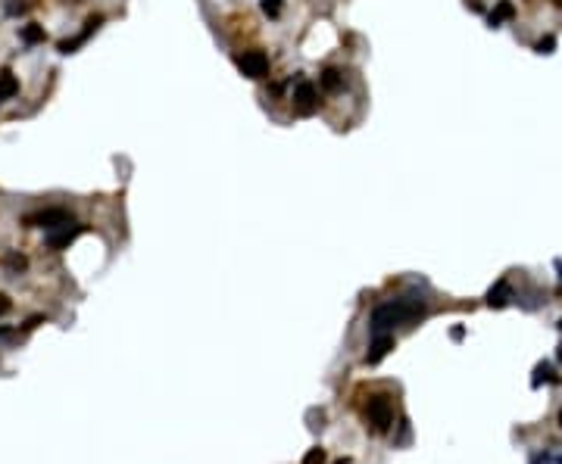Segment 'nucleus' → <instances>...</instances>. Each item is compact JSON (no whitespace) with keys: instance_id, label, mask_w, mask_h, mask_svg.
I'll return each instance as SVG.
<instances>
[{"instance_id":"f257e3e1","label":"nucleus","mask_w":562,"mask_h":464,"mask_svg":"<svg viewBox=\"0 0 562 464\" xmlns=\"http://www.w3.org/2000/svg\"><path fill=\"white\" fill-rule=\"evenodd\" d=\"M425 311V302L416 299V296H406V299H391V302H381L375 306L372 318H369V330L372 333H387L394 330L397 324H409L416 321Z\"/></svg>"},{"instance_id":"20e7f679","label":"nucleus","mask_w":562,"mask_h":464,"mask_svg":"<svg viewBox=\"0 0 562 464\" xmlns=\"http://www.w3.org/2000/svg\"><path fill=\"white\" fill-rule=\"evenodd\" d=\"M366 418H369V424L375 427V430L385 433L387 427L394 424V405L387 396H372L369 405H366Z\"/></svg>"},{"instance_id":"9d476101","label":"nucleus","mask_w":562,"mask_h":464,"mask_svg":"<svg viewBox=\"0 0 562 464\" xmlns=\"http://www.w3.org/2000/svg\"><path fill=\"white\" fill-rule=\"evenodd\" d=\"M516 16V6L513 0H500V4L491 10V16H487V22H491V28H500L503 22H509V19Z\"/></svg>"},{"instance_id":"a211bd4d","label":"nucleus","mask_w":562,"mask_h":464,"mask_svg":"<svg viewBox=\"0 0 562 464\" xmlns=\"http://www.w3.org/2000/svg\"><path fill=\"white\" fill-rule=\"evenodd\" d=\"M450 337H453V340H463V337H466V328H463V324H456V328L450 330Z\"/></svg>"},{"instance_id":"1a4fd4ad","label":"nucleus","mask_w":562,"mask_h":464,"mask_svg":"<svg viewBox=\"0 0 562 464\" xmlns=\"http://www.w3.org/2000/svg\"><path fill=\"white\" fill-rule=\"evenodd\" d=\"M319 88L325 91V94H341L344 91V75L337 69H322V75H319Z\"/></svg>"},{"instance_id":"f8f14e48","label":"nucleus","mask_w":562,"mask_h":464,"mask_svg":"<svg viewBox=\"0 0 562 464\" xmlns=\"http://www.w3.org/2000/svg\"><path fill=\"white\" fill-rule=\"evenodd\" d=\"M16 91H19V82L13 78V72H0V103L10 100Z\"/></svg>"},{"instance_id":"aec40b11","label":"nucleus","mask_w":562,"mask_h":464,"mask_svg":"<svg viewBox=\"0 0 562 464\" xmlns=\"http://www.w3.org/2000/svg\"><path fill=\"white\" fill-rule=\"evenodd\" d=\"M553 265H556V271H559V281H562V259H556V262H553Z\"/></svg>"},{"instance_id":"423d86ee","label":"nucleus","mask_w":562,"mask_h":464,"mask_svg":"<svg viewBox=\"0 0 562 464\" xmlns=\"http://www.w3.org/2000/svg\"><path fill=\"white\" fill-rule=\"evenodd\" d=\"M82 224H63V228H54V231H47V237H44V240H47V246H50V250H63V246H69L72 240H75V237L78 234H82Z\"/></svg>"},{"instance_id":"5701e85b","label":"nucleus","mask_w":562,"mask_h":464,"mask_svg":"<svg viewBox=\"0 0 562 464\" xmlns=\"http://www.w3.org/2000/svg\"><path fill=\"white\" fill-rule=\"evenodd\" d=\"M559 328H562V318H559Z\"/></svg>"},{"instance_id":"dca6fc26","label":"nucleus","mask_w":562,"mask_h":464,"mask_svg":"<svg viewBox=\"0 0 562 464\" xmlns=\"http://www.w3.org/2000/svg\"><path fill=\"white\" fill-rule=\"evenodd\" d=\"M537 53H553V50H556V38H553V34H547V38H540L537 41Z\"/></svg>"},{"instance_id":"2eb2a0df","label":"nucleus","mask_w":562,"mask_h":464,"mask_svg":"<svg viewBox=\"0 0 562 464\" xmlns=\"http://www.w3.org/2000/svg\"><path fill=\"white\" fill-rule=\"evenodd\" d=\"M304 464H325V449H309V452L304 455Z\"/></svg>"},{"instance_id":"f3484780","label":"nucleus","mask_w":562,"mask_h":464,"mask_svg":"<svg viewBox=\"0 0 562 464\" xmlns=\"http://www.w3.org/2000/svg\"><path fill=\"white\" fill-rule=\"evenodd\" d=\"M6 13H10V16H16V13H25V4H10V6H6Z\"/></svg>"},{"instance_id":"6ab92c4d","label":"nucleus","mask_w":562,"mask_h":464,"mask_svg":"<svg viewBox=\"0 0 562 464\" xmlns=\"http://www.w3.org/2000/svg\"><path fill=\"white\" fill-rule=\"evenodd\" d=\"M6 311H10V299H6V296L0 293V315H6Z\"/></svg>"},{"instance_id":"ddd939ff","label":"nucleus","mask_w":562,"mask_h":464,"mask_svg":"<svg viewBox=\"0 0 562 464\" xmlns=\"http://www.w3.org/2000/svg\"><path fill=\"white\" fill-rule=\"evenodd\" d=\"M23 41H25V44H38V41H44V28H41V25H25L23 28Z\"/></svg>"},{"instance_id":"9b49d317","label":"nucleus","mask_w":562,"mask_h":464,"mask_svg":"<svg viewBox=\"0 0 562 464\" xmlns=\"http://www.w3.org/2000/svg\"><path fill=\"white\" fill-rule=\"evenodd\" d=\"M544 383H559V374L553 371L550 361H540V365L535 368V374H531V387L535 389H540Z\"/></svg>"},{"instance_id":"39448f33","label":"nucleus","mask_w":562,"mask_h":464,"mask_svg":"<svg viewBox=\"0 0 562 464\" xmlns=\"http://www.w3.org/2000/svg\"><path fill=\"white\" fill-rule=\"evenodd\" d=\"M25 224H28V228H47V231H54V228L69 224V212H66V209H44V212H38V215H28Z\"/></svg>"},{"instance_id":"4468645a","label":"nucleus","mask_w":562,"mask_h":464,"mask_svg":"<svg viewBox=\"0 0 562 464\" xmlns=\"http://www.w3.org/2000/svg\"><path fill=\"white\" fill-rule=\"evenodd\" d=\"M259 6H263L266 16H281V6H285V0H259Z\"/></svg>"},{"instance_id":"b1692460","label":"nucleus","mask_w":562,"mask_h":464,"mask_svg":"<svg viewBox=\"0 0 562 464\" xmlns=\"http://www.w3.org/2000/svg\"><path fill=\"white\" fill-rule=\"evenodd\" d=\"M559 464H562V458H559Z\"/></svg>"},{"instance_id":"6e6552de","label":"nucleus","mask_w":562,"mask_h":464,"mask_svg":"<svg viewBox=\"0 0 562 464\" xmlns=\"http://www.w3.org/2000/svg\"><path fill=\"white\" fill-rule=\"evenodd\" d=\"M509 299H513V284H509V281H497V284L487 290V306L491 309L509 306Z\"/></svg>"},{"instance_id":"4be33fe9","label":"nucleus","mask_w":562,"mask_h":464,"mask_svg":"<svg viewBox=\"0 0 562 464\" xmlns=\"http://www.w3.org/2000/svg\"><path fill=\"white\" fill-rule=\"evenodd\" d=\"M559 427H562V411H559Z\"/></svg>"},{"instance_id":"412c9836","label":"nucleus","mask_w":562,"mask_h":464,"mask_svg":"<svg viewBox=\"0 0 562 464\" xmlns=\"http://www.w3.org/2000/svg\"><path fill=\"white\" fill-rule=\"evenodd\" d=\"M556 359L562 361V343H559V349H556Z\"/></svg>"},{"instance_id":"0eeeda50","label":"nucleus","mask_w":562,"mask_h":464,"mask_svg":"<svg viewBox=\"0 0 562 464\" xmlns=\"http://www.w3.org/2000/svg\"><path fill=\"white\" fill-rule=\"evenodd\" d=\"M391 349H394V337H391V333H375L369 352H366V361H369V365H378V361L385 359Z\"/></svg>"},{"instance_id":"7ed1b4c3","label":"nucleus","mask_w":562,"mask_h":464,"mask_svg":"<svg viewBox=\"0 0 562 464\" xmlns=\"http://www.w3.org/2000/svg\"><path fill=\"white\" fill-rule=\"evenodd\" d=\"M235 63H237V72L247 75V78H254V82L269 75V56H266L263 50H244Z\"/></svg>"},{"instance_id":"f03ea898","label":"nucleus","mask_w":562,"mask_h":464,"mask_svg":"<svg viewBox=\"0 0 562 464\" xmlns=\"http://www.w3.org/2000/svg\"><path fill=\"white\" fill-rule=\"evenodd\" d=\"M291 103H294V112L297 115H313L316 110H319V88H316L313 82H304V78H300L297 88H294V94H291Z\"/></svg>"}]
</instances>
